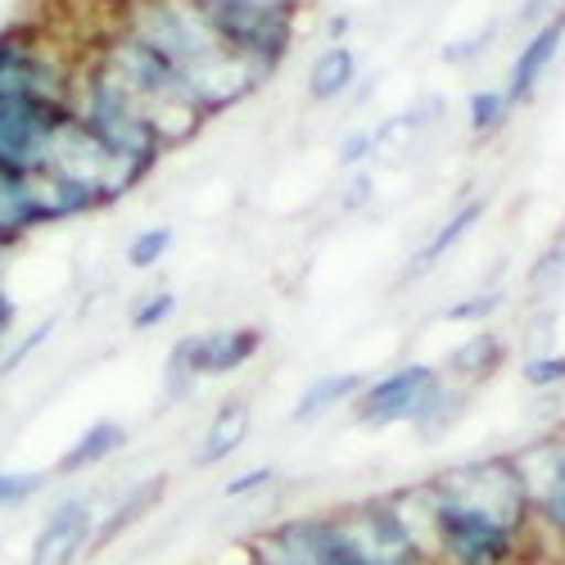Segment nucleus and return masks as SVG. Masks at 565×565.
I'll return each instance as SVG.
<instances>
[{
    "label": "nucleus",
    "instance_id": "412c9836",
    "mask_svg": "<svg viewBox=\"0 0 565 565\" xmlns=\"http://www.w3.org/2000/svg\"><path fill=\"white\" fill-rule=\"evenodd\" d=\"M484 209H489V204H484L480 195H476V200H466V204H457V209H452V213H448V217H444V222L435 226V235H430V241L416 249V258H412V271L420 276V271L439 267V263H444V258H448V254H452V249H457V245L466 241V235L480 226Z\"/></svg>",
    "mask_w": 565,
    "mask_h": 565
},
{
    "label": "nucleus",
    "instance_id": "7ed1b4c3",
    "mask_svg": "<svg viewBox=\"0 0 565 565\" xmlns=\"http://www.w3.org/2000/svg\"><path fill=\"white\" fill-rule=\"evenodd\" d=\"M430 498V561L435 565H525L534 552V534L507 515L466 502L435 480H426Z\"/></svg>",
    "mask_w": 565,
    "mask_h": 565
},
{
    "label": "nucleus",
    "instance_id": "a211bd4d",
    "mask_svg": "<svg viewBox=\"0 0 565 565\" xmlns=\"http://www.w3.org/2000/svg\"><path fill=\"white\" fill-rule=\"evenodd\" d=\"M127 439H131V430L122 426V420H114V416L90 420V426L64 448V457L55 461V476H86V470L114 461L127 448Z\"/></svg>",
    "mask_w": 565,
    "mask_h": 565
},
{
    "label": "nucleus",
    "instance_id": "c756f323",
    "mask_svg": "<svg viewBox=\"0 0 565 565\" xmlns=\"http://www.w3.org/2000/svg\"><path fill=\"white\" fill-rule=\"evenodd\" d=\"M276 480H280L276 466H249V470H241V476H231V480L222 484V498H226V502H249V498L267 493Z\"/></svg>",
    "mask_w": 565,
    "mask_h": 565
},
{
    "label": "nucleus",
    "instance_id": "39448f33",
    "mask_svg": "<svg viewBox=\"0 0 565 565\" xmlns=\"http://www.w3.org/2000/svg\"><path fill=\"white\" fill-rule=\"evenodd\" d=\"M73 118L100 140L109 154H118L127 168H136L140 177H150L159 163H163V146L154 127L140 118V109L122 96V90L82 60V73H77V90H73Z\"/></svg>",
    "mask_w": 565,
    "mask_h": 565
},
{
    "label": "nucleus",
    "instance_id": "cd10ccee",
    "mask_svg": "<svg viewBox=\"0 0 565 565\" xmlns=\"http://www.w3.org/2000/svg\"><path fill=\"white\" fill-rule=\"evenodd\" d=\"M172 317H177V295L172 290H154V295H146V299L131 308V331L136 335L159 331V326H168Z\"/></svg>",
    "mask_w": 565,
    "mask_h": 565
},
{
    "label": "nucleus",
    "instance_id": "0eeeda50",
    "mask_svg": "<svg viewBox=\"0 0 565 565\" xmlns=\"http://www.w3.org/2000/svg\"><path fill=\"white\" fill-rule=\"evenodd\" d=\"M245 565H358L335 511L271 521L245 539Z\"/></svg>",
    "mask_w": 565,
    "mask_h": 565
},
{
    "label": "nucleus",
    "instance_id": "f704fd0d",
    "mask_svg": "<svg viewBox=\"0 0 565 565\" xmlns=\"http://www.w3.org/2000/svg\"><path fill=\"white\" fill-rule=\"evenodd\" d=\"M10 331H14V299H10L6 290H0V349H6Z\"/></svg>",
    "mask_w": 565,
    "mask_h": 565
},
{
    "label": "nucleus",
    "instance_id": "6e6552de",
    "mask_svg": "<svg viewBox=\"0 0 565 565\" xmlns=\"http://www.w3.org/2000/svg\"><path fill=\"white\" fill-rule=\"evenodd\" d=\"M521 470L530 525H534V552L565 556V430H547L511 452Z\"/></svg>",
    "mask_w": 565,
    "mask_h": 565
},
{
    "label": "nucleus",
    "instance_id": "20e7f679",
    "mask_svg": "<svg viewBox=\"0 0 565 565\" xmlns=\"http://www.w3.org/2000/svg\"><path fill=\"white\" fill-rule=\"evenodd\" d=\"M82 73V51L51 28L10 23L0 32V100H32L51 109H73Z\"/></svg>",
    "mask_w": 565,
    "mask_h": 565
},
{
    "label": "nucleus",
    "instance_id": "1a4fd4ad",
    "mask_svg": "<svg viewBox=\"0 0 565 565\" xmlns=\"http://www.w3.org/2000/svg\"><path fill=\"white\" fill-rule=\"evenodd\" d=\"M335 521H340L358 565H435L430 552L420 547V539L407 530L403 511L394 507L390 493L335 507Z\"/></svg>",
    "mask_w": 565,
    "mask_h": 565
},
{
    "label": "nucleus",
    "instance_id": "c9c22d12",
    "mask_svg": "<svg viewBox=\"0 0 565 565\" xmlns=\"http://www.w3.org/2000/svg\"><path fill=\"white\" fill-rule=\"evenodd\" d=\"M349 28H353V19H349V14H335L331 23H326V45H344Z\"/></svg>",
    "mask_w": 565,
    "mask_h": 565
},
{
    "label": "nucleus",
    "instance_id": "5701e85b",
    "mask_svg": "<svg viewBox=\"0 0 565 565\" xmlns=\"http://www.w3.org/2000/svg\"><path fill=\"white\" fill-rule=\"evenodd\" d=\"M515 105L507 100V90L502 86H484V90H470V100H466V127L476 140H493L507 122H511Z\"/></svg>",
    "mask_w": 565,
    "mask_h": 565
},
{
    "label": "nucleus",
    "instance_id": "6ab92c4d",
    "mask_svg": "<svg viewBox=\"0 0 565 565\" xmlns=\"http://www.w3.org/2000/svg\"><path fill=\"white\" fill-rule=\"evenodd\" d=\"M371 381V375L362 371H331V375H317V381L295 398L290 407V426H312V420L331 416L340 407H353V398L362 394V385Z\"/></svg>",
    "mask_w": 565,
    "mask_h": 565
},
{
    "label": "nucleus",
    "instance_id": "4be33fe9",
    "mask_svg": "<svg viewBox=\"0 0 565 565\" xmlns=\"http://www.w3.org/2000/svg\"><path fill=\"white\" fill-rule=\"evenodd\" d=\"M470 398H476V390H466V385H457V381H448V375H444V381L435 385V394L426 398V407L416 412L412 430L420 439H444L448 430L461 426V416L470 412Z\"/></svg>",
    "mask_w": 565,
    "mask_h": 565
},
{
    "label": "nucleus",
    "instance_id": "ddd939ff",
    "mask_svg": "<svg viewBox=\"0 0 565 565\" xmlns=\"http://www.w3.org/2000/svg\"><path fill=\"white\" fill-rule=\"evenodd\" d=\"M561 51H565V6L543 23V28H534L525 41H521V51H515V60H511V68H507V100L521 109V105H530L534 96H539V86H543V77L556 68V60H561Z\"/></svg>",
    "mask_w": 565,
    "mask_h": 565
},
{
    "label": "nucleus",
    "instance_id": "f8f14e48",
    "mask_svg": "<svg viewBox=\"0 0 565 565\" xmlns=\"http://www.w3.org/2000/svg\"><path fill=\"white\" fill-rule=\"evenodd\" d=\"M96 525H100V502L90 493L60 498L36 525L28 565H82L90 556V543H96Z\"/></svg>",
    "mask_w": 565,
    "mask_h": 565
},
{
    "label": "nucleus",
    "instance_id": "a878e982",
    "mask_svg": "<svg viewBox=\"0 0 565 565\" xmlns=\"http://www.w3.org/2000/svg\"><path fill=\"white\" fill-rule=\"evenodd\" d=\"M507 308V290L502 286H480V290H470L466 299H457V303H448V321H461V326H484V321H493L498 312Z\"/></svg>",
    "mask_w": 565,
    "mask_h": 565
},
{
    "label": "nucleus",
    "instance_id": "4468645a",
    "mask_svg": "<svg viewBox=\"0 0 565 565\" xmlns=\"http://www.w3.org/2000/svg\"><path fill=\"white\" fill-rule=\"evenodd\" d=\"M249 430H254V403H249L245 394L222 398V403H217V412L209 416L204 435H200V448H195L191 466H195V470H213V466L231 461L235 452L245 448Z\"/></svg>",
    "mask_w": 565,
    "mask_h": 565
},
{
    "label": "nucleus",
    "instance_id": "9b49d317",
    "mask_svg": "<svg viewBox=\"0 0 565 565\" xmlns=\"http://www.w3.org/2000/svg\"><path fill=\"white\" fill-rule=\"evenodd\" d=\"M73 109H51L32 100H0V172L32 177L51 159V146Z\"/></svg>",
    "mask_w": 565,
    "mask_h": 565
},
{
    "label": "nucleus",
    "instance_id": "423d86ee",
    "mask_svg": "<svg viewBox=\"0 0 565 565\" xmlns=\"http://www.w3.org/2000/svg\"><path fill=\"white\" fill-rule=\"evenodd\" d=\"M263 349L258 326H213V331L181 335L163 358V403H185L204 381L245 371Z\"/></svg>",
    "mask_w": 565,
    "mask_h": 565
},
{
    "label": "nucleus",
    "instance_id": "473e14b6",
    "mask_svg": "<svg viewBox=\"0 0 565 565\" xmlns=\"http://www.w3.org/2000/svg\"><path fill=\"white\" fill-rule=\"evenodd\" d=\"M556 10H561L556 0H521V6H515V14H511V28L530 36V32H534V28H543Z\"/></svg>",
    "mask_w": 565,
    "mask_h": 565
},
{
    "label": "nucleus",
    "instance_id": "f03ea898",
    "mask_svg": "<svg viewBox=\"0 0 565 565\" xmlns=\"http://www.w3.org/2000/svg\"><path fill=\"white\" fill-rule=\"evenodd\" d=\"M82 60H86L90 68H100V73L122 90V96L140 109V118L154 127V136H159L163 150L185 146V140H195V136L209 127V118L200 114V105H195L191 96H185V86L168 73V64L154 60L146 45L131 41L122 28L109 23V28L82 51Z\"/></svg>",
    "mask_w": 565,
    "mask_h": 565
},
{
    "label": "nucleus",
    "instance_id": "7c9ffc66",
    "mask_svg": "<svg viewBox=\"0 0 565 565\" xmlns=\"http://www.w3.org/2000/svg\"><path fill=\"white\" fill-rule=\"evenodd\" d=\"M498 41V23H489L484 32H476V36H466V41H452L448 45V51H444V60L452 64V68H470V64H476L484 51H489V45Z\"/></svg>",
    "mask_w": 565,
    "mask_h": 565
},
{
    "label": "nucleus",
    "instance_id": "dca6fc26",
    "mask_svg": "<svg viewBox=\"0 0 565 565\" xmlns=\"http://www.w3.org/2000/svg\"><path fill=\"white\" fill-rule=\"evenodd\" d=\"M507 358H511V344L498 335V331H476L470 340H461L452 353H448V362L439 366L448 381H457V385H466V390H480L484 381H493V375L507 366Z\"/></svg>",
    "mask_w": 565,
    "mask_h": 565
},
{
    "label": "nucleus",
    "instance_id": "c85d7f7f",
    "mask_svg": "<svg viewBox=\"0 0 565 565\" xmlns=\"http://www.w3.org/2000/svg\"><path fill=\"white\" fill-rule=\"evenodd\" d=\"M530 299H547V295H556L561 286H565V245H556V249H547L534 267H530Z\"/></svg>",
    "mask_w": 565,
    "mask_h": 565
},
{
    "label": "nucleus",
    "instance_id": "2eb2a0df",
    "mask_svg": "<svg viewBox=\"0 0 565 565\" xmlns=\"http://www.w3.org/2000/svg\"><path fill=\"white\" fill-rule=\"evenodd\" d=\"M163 493H168V476H146V480L127 484V489L118 493V502H114L109 511H100V525H96V543H90V556L105 552V547H114L127 530H136V525L163 502Z\"/></svg>",
    "mask_w": 565,
    "mask_h": 565
},
{
    "label": "nucleus",
    "instance_id": "f257e3e1",
    "mask_svg": "<svg viewBox=\"0 0 565 565\" xmlns=\"http://www.w3.org/2000/svg\"><path fill=\"white\" fill-rule=\"evenodd\" d=\"M114 28H122L154 60H163L204 118L235 109L263 86L226 51V41L217 36V28L195 0H118Z\"/></svg>",
    "mask_w": 565,
    "mask_h": 565
},
{
    "label": "nucleus",
    "instance_id": "bb28decb",
    "mask_svg": "<svg viewBox=\"0 0 565 565\" xmlns=\"http://www.w3.org/2000/svg\"><path fill=\"white\" fill-rule=\"evenodd\" d=\"M521 381L539 394H561L565 390V353L547 349V353H530L521 362Z\"/></svg>",
    "mask_w": 565,
    "mask_h": 565
},
{
    "label": "nucleus",
    "instance_id": "393cba45",
    "mask_svg": "<svg viewBox=\"0 0 565 565\" xmlns=\"http://www.w3.org/2000/svg\"><path fill=\"white\" fill-rule=\"evenodd\" d=\"M51 470H0V511H19L51 489Z\"/></svg>",
    "mask_w": 565,
    "mask_h": 565
},
{
    "label": "nucleus",
    "instance_id": "72a5a7b5",
    "mask_svg": "<svg viewBox=\"0 0 565 565\" xmlns=\"http://www.w3.org/2000/svg\"><path fill=\"white\" fill-rule=\"evenodd\" d=\"M375 195V177L366 172V168H358L353 177H349V195H344V209L349 213H358V209H366V200Z\"/></svg>",
    "mask_w": 565,
    "mask_h": 565
},
{
    "label": "nucleus",
    "instance_id": "e433bc0d",
    "mask_svg": "<svg viewBox=\"0 0 565 565\" xmlns=\"http://www.w3.org/2000/svg\"><path fill=\"white\" fill-rule=\"evenodd\" d=\"M0 263H6V254H0Z\"/></svg>",
    "mask_w": 565,
    "mask_h": 565
},
{
    "label": "nucleus",
    "instance_id": "2f4dec72",
    "mask_svg": "<svg viewBox=\"0 0 565 565\" xmlns=\"http://www.w3.org/2000/svg\"><path fill=\"white\" fill-rule=\"evenodd\" d=\"M375 154H381V146H375V131H349L340 140V168H366Z\"/></svg>",
    "mask_w": 565,
    "mask_h": 565
},
{
    "label": "nucleus",
    "instance_id": "9d476101",
    "mask_svg": "<svg viewBox=\"0 0 565 565\" xmlns=\"http://www.w3.org/2000/svg\"><path fill=\"white\" fill-rule=\"evenodd\" d=\"M444 371L435 362H403L385 375H371L362 394L353 398V420L362 430H390V426H412L416 412L426 407Z\"/></svg>",
    "mask_w": 565,
    "mask_h": 565
},
{
    "label": "nucleus",
    "instance_id": "f3484780",
    "mask_svg": "<svg viewBox=\"0 0 565 565\" xmlns=\"http://www.w3.org/2000/svg\"><path fill=\"white\" fill-rule=\"evenodd\" d=\"M358 77H362V60L353 45H326V51L308 64V77H303V90L312 105H340L358 90Z\"/></svg>",
    "mask_w": 565,
    "mask_h": 565
},
{
    "label": "nucleus",
    "instance_id": "aec40b11",
    "mask_svg": "<svg viewBox=\"0 0 565 565\" xmlns=\"http://www.w3.org/2000/svg\"><path fill=\"white\" fill-rule=\"evenodd\" d=\"M32 231H41L36 195H32V177H10L0 172V254H10L23 245Z\"/></svg>",
    "mask_w": 565,
    "mask_h": 565
},
{
    "label": "nucleus",
    "instance_id": "b1692460",
    "mask_svg": "<svg viewBox=\"0 0 565 565\" xmlns=\"http://www.w3.org/2000/svg\"><path fill=\"white\" fill-rule=\"evenodd\" d=\"M172 241H177L172 226H146V231H136L131 241H127L122 258H127V267H131V271H150V267H159V263L168 258Z\"/></svg>",
    "mask_w": 565,
    "mask_h": 565
}]
</instances>
